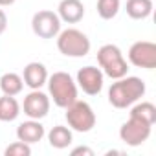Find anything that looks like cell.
Masks as SVG:
<instances>
[{
	"label": "cell",
	"instance_id": "obj_13",
	"mask_svg": "<svg viewBox=\"0 0 156 156\" xmlns=\"http://www.w3.org/2000/svg\"><path fill=\"white\" fill-rule=\"evenodd\" d=\"M44 136H46V130H44L41 119H28L17 127V140H20L28 145L39 143Z\"/></svg>",
	"mask_w": 156,
	"mask_h": 156
},
{
	"label": "cell",
	"instance_id": "obj_12",
	"mask_svg": "<svg viewBox=\"0 0 156 156\" xmlns=\"http://www.w3.org/2000/svg\"><path fill=\"white\" fill-rule=\"evenodd\" d=\"M57 15H59L61 22L77 24L85 17V4L81 0H61L57 6Z\"/></svg>",
	"mask_w": 156,
	"mask_h": 156
},
{
	"label": "cell",
	"instance_id": "obj_18",
	"mask_svg": "<svg viewBox=\"0 0 156 156\" xmlns=\"http://www.w3.org/2000/svg\"><path fill=\"white\" fill-rule=\"evenodd\" d=\"M132 118H138L149 125H154L156 123V107L151 103V101H141V103H134L132 108H130V114Z\"/></svg>",
	"mask_w": 156,
	"mask_h": 156
},
{
	"label": "cell",
	"instance_id": "obj_23",
	"mask_svg": "<svg viewBox=\"0 0 156 156\" xmlns=\"http://www.w3.org/2000/svg\"><path fill=\"white\" fill-rule=\"evenodd\" d=\"M15 4V0H0V8H4V6H11Z\"/></svg>",
	"mask_w": 156,
	"mask_h": 156
},
{
	"label": "cell",
	"instance_id": "obj_14",
	"mask_svg": "<svg viewBox=\"0 0 156 156\" xmlns=\"http://www.w3.org/2000/svg\"><path fill=\"white\" fill-rule=\"evenodd\" d=\"M46 136H48V143H50L53 149H66V147H70L72 141H73L72 129H70V127H64V125H55Z\"/></svg>",
	"mask_w": 156,
	"mask_h": 156
},
{
	"label": "cell",
	"instance_id": "obj_3",
	"mask_svg": "<svg viewBox=\"0 0 156 156\" xmlns=\"http://www.w3.org/2000/svg\"><path fill=\"white\" fill-rule=\"evenodd\" d=\"M57 39V50L66 55V57H73V59H79V57H87L90 53L92 42L90 39L77 28H66L61 30Z\"/></svg>",
	"mask_w": 156,
	"mask_h": 156
},
{
	"label": "cell",
	"instance_id": "obj_2",
	"mask_svg": "<svg viewBox=\"0 0 156 156\" xmlns=\"http://www.w3.org/2000/svg\"><path fill=\"white\" fill-rule=\"evenodd\" d=\"M46 85H48L50 99L59 108H66L70 103L77 99V83L66 72H53L51 75H48Z\"/></svg>",
	"mask_w": 156,
	"mask_h": 156
},
{
	"label": "cell",
	"instance_id": "obj_15",
	"mask_svg": "<svg viewBox=\"0 0 156 156\" xmlns=\"http://www.w3.org/2000/svg\"><path fill=\"white\" fill-rule=\"evenodd\" d=\"M20 105L19 101L15 99V96H2L0 98V121L4 123H9V121H15L19 116H20Z\"/></svg>",
	"mask_w": 156,
	"mask_h": 156
},
{
	"label": "cell",
	"instance_id": "obj_11",
	"mask_svg": "<svg viewBox=\"0 0 156 156\" xmlns=\"http://www.w3.org/2000/svg\"><path fill=\"white\" fill-rule=\"evenodd\" d=\"M22 81L31 90L42 88L46 85V81H48V68L42 62H39V61L28 62L24 66V72H22Z\"/></svg>",
	"mask_w": 156,
	"mask_h": 156
},
{
	"label": "cell",
	"instance_id": "obj_16",
	"mask_svg": "<svg viewBox=\"0 0 156 156\" xmlns=\"http://www.w3.org/2000/svg\"><path fill=\"white\" fill-rule=\"evenodd\" d=\"M125 11L134 20H143L152 13V0H127Z\"/></svg>",
	"mask_w": 156,
	"mask_h": 156
},
{
	"label": "cell",
	"instance_id": "obj_22",
	"mask_svg": "<svg viewBox=\"0 0 156 156\" xmlns=\"http://www.w3.org/2000/svg\"><path fill=\"white\" fill-rule=\"evenodd\" d=\"M8 30V15L4 13V9H0V35Z\"/></svg>",
	"mask_w": 156,
	"mask_h": 156
},
{
	"label": "cell",
	"instance_id": "obj_5",
	"mask_svg": "<svg viewBox=\"0 0 156 156\" xmlns=\"http://www.w3.org/2000/svg\"><path fill=\"white\" fill-rule=\"evenodd\" d=\"M64 110H66V114H64L66 123H68V127L72 130H75V132H90L96 127V112L87 101L75 99Z\"/></svg>",
	"mask_w": 156,
	"mask_h": 156
},
{
	"label": "cell",
	"instance_id": "obj_19",
	"mask_svg": "<svg viewBox=\"0 0 156 156\" xmlns=\"http://www.w3.org/2000/svg\"><path fill=\"white\" fill-rule=\"evenodd\" d=\"M96 8H98V15L103 20H112L121 9V2L119 0H98Z\"/></svg>",
	"mask_w": 156,
	"mask_h": 156
},
{
	"label": "cell",
	"instance_id": "obj_8",
	"mask_svg": "<svg viewBox=\"0 0 156 156\" xmlns=\"http://www.w3.org/2000/svg\"><path fill=\"white\" fill-rule=\"evenodd\" d=\"M129 62L136 68H156V44L151 41H138L129 48Z\"/></svg>",
	"mask_w": 156,
	"mask_h": 156
},
{
	"label": "cell",
	"instance_id": "obj_1",
	"mask_svg": "<svg viewBox=\"0 0 156 156\" xmlns=\"http://www.w3.org/2000/svg\"><path fill=\"white\" fill-rule=\"evenodd\" d=\"M145 81L134 75H123L119 79H114V83L108 88V103L114 108H127L132 107L136 101H140L145 96Z\"/></svg>",
	"mask_w": 156,
	"mask_h": 156
},
{
	"label": "cell",
	"instance_id": "obj_10",
	"mask_svg": "<svg viewBox=\"0 0 156 156\" xmlns=\"http://www.w3.org/2000/svg\"><path fill=\"white\" fill-rule=\"evenodd\" d=\"M50 105H51L50 96L44 94V92H41V88H39V90H31L24 98V103H22L20 108L24 110V114L30 119H42V118L48 116Z\"/></svg>",
	"mask_w": 156,
	"mask_h": 156
},
{
	"label": "cell",
	"instance_id": "obj_17",
	"mask_svg": "<svg viewBox=\"0 0 156 156\" xmlns=\"http://www.w3.org/2000/svg\"><path fill=\"white\" fill-rule=\"evenodd\" d=\"M24 88V81L22 75L15 73V72H8L0 77V90L6 96H19Z\"/></svg>",
	"mask_w": 156,
	"mask_h": 156
},
{
	"label": "cell",
	"instance_id": "obj_20",
	"mask_svg": "<svg viewBox=\"0 0 156 156\" xmlns=\"http://www.w3.org/2000/svg\"><path fill=\"white\" fill-rule=\"evenodd\" d=\"M4 154L6 156H30L31 154V145L19 140V141H13L11 145H8Z\"/></svg>",
	"mask_w": 156,
	"mask_h": 156
},
{
	"label": "cell",
	"instance_id": "obj_6",
	"mask_svg": "<svg viewBox=\"0 0 156 156\" xmlns=\"http://www.w3.org/2000/svg\"><path fill=\"white\" fill-rule=\"evenodd\" d=\"M151 132H152V125L129 116V119L119 129V138L129 147H140L151 138Z\"/></svg>",
	"mask_w": 156,
	"mask_h": 156
},
{
	"label": "cell",
	"instance_id": "obj_21",
	"mask_svg": "<svg viewBox=\"0 0 156 156\" xmlns=\"http://www.w3.org/2000/svg\"><path fill=\"white\" fill-rule=\"evenodd\" d=\"M70 154H72V156H79V154L94 156V151H92L90 147H85V145H81V147H75V149H72V151H70Z\"/></svg>",
	"mask_w": 156,
	"mask_h": 156
},
{
	"label": "cell",
	"instance_id": "obj_7",
	"mask_svg": "<svg viewBox=\"0 0 156 156\" xmlns=\"http://www.w3.org/2000/svg\"><path fill=\"white\" fill-rule=\"evenodd\" d=\"M31 30L39 39H55L61 31V19L55 11L41 9L31 19Z\"/></svg>",
	"mask_w": 156,
	"mask_h": 156
},
{
	"label": "cell",
	"instance_id": "obj_9",
	"mask_svg": "<svg viewBox=\"0 0 156 156\" xmlns=\"http://www.w3.org/2000/svg\"><path fill=\"white\" fill-rule=\"evenodd\" d=\"M77 88H81L87 96H98L105 85V73L98 66H83L75 77Z\"/></svg>",
	"mask_w": 156,
	"mask_h": 156
},
{
	"label": "cell",
	"instance_id": "obj_4",
	"mask_svg": "<svg viewBox=\"0 0 156 156\" xmlns=\"http://www.w3.org/2000/svg\"><path fill=\"white\" fill-rule=\"evenodd\" d=\"M98 64L101 72L110 79H119L129 72L127 59L123 57L121 50L116 44H103L98 50Z\"/></svg>",
	"mask_w": 156,
	"mask_h": 156
}]
</instances>
